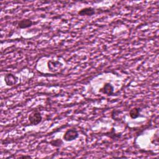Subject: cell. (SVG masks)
<instances>
[{
	"mask_svg": "<svg viewBox=\"0 0 159 159\" xmlns=\"http://www.w3.org/2000/svg\"><path fill=\"white\" fill-rule=\"evenodd\" d=\"M42 119L40 112L35 109L33 111L29 116V120L32 125H37L39 124Z\"/></svg>",
	"mask_w": 159,
	"mask_h": 159,
	"instance_id": "1",
	"label": "cell"
},
{
	"mask_svg": "<svg viewBox=\"0 0 159 159\" xmlns=\"http://www.w3.org/2000/svg\"><path fill=\"white\" fill-rule=\"evenodd\" d=\"M78 137V132L75 129H68L63 135V139L66 142L75 140Z\"/></svg>",
	"mask_w": 159,
	"mask_h": 159,
	"instance_id": "2",
	"label": "cell"
},
{
	"mask_svg": "<svg viewBox=\"0 0 159 159\" xmlns=\"http://www.w3.org/2000/svg\"><path fill=\"white\" fill-rule=\"evenodd\" d=\"M99 91L102 94H107V96H111L114 93V87L111 83H106L104 84L103 87L99 89Z\"/></svg>",
	"mask_w": 159,
	"mask_h": 159,
	"instance_id": "3",
	"label": "cell"
},
{
	"mask_svg": "<svg viewBox=\"0 0 159 159\" xmlns=\"http://www.w3.org/2000/svg\"><path fill=\"white\" fill-rule=\"evenodd\" d=\"M17 80L18 78H17V76L12 73H7L4 76V81L7 86L14 85L17 83Z\"/></svg>",
	"mask_w": 159,
	"mask_h": 159,
	"instance_id": "4",
	"label": "cell"
},
{
	"mask_svg": "<svg viewBox=\"0 0 159 159\" xmlns=\"http://www.w3.org/2000/svg\"><path fill=\"white\" fill-rule=\"evenodd\" d=\"M34 22L30 19H23L18 22V27L20 29H25L30 27Z\"/></svg>",
	"mask_w": 159,
	"mask_h": 159,
	"instance_id": "5",
	"label": "cell"
},
{
	"mask_svg": "<svg viewBox=\"0 0 159 159\" xmlns=\"http://www.w3.org/2000/svg\"><path fill=\"white\" fill-rule=\"evenodd\" d=\"M94 13V9L92 7H85L78 12V14L80 16H92Z\"/></svg>",
	"mask_w": 159,
	"mask_h": 159,
	"instance_id": "6",
	"label": "cell"
},
{
	"mask_svg": "<svg viewBox=\"0 0 159 159\" xmlns=\"http://www.w3.org/2000/svg\"><path fill=\"white\" fill-rule=\"evenodd\" d=\"M140 111V109L139 107L132 108L129 112V115L132 119H136L139 116Z\"/></svg>",
	"mask_w": 159,
	"mask_h": 159,
	"instance_id": "7",
	"label": "cell"
},
{
	"mask_svg": "<svg viewBox=\"0 0 159 159\" xmlns=\"http://www.w3.org/2000/svg\"><path fill=\"white\" fill-rule=\"evenodd\" d=\"M62 141L60 139H57V140H54L50 142V143L55 147H59L61 145V144H62Z\"/></svg>",
	"mask_w": 159,
	"mask_h": 159,
	"instance_id": "8",
	"label": "cell"
}]
</instances>
